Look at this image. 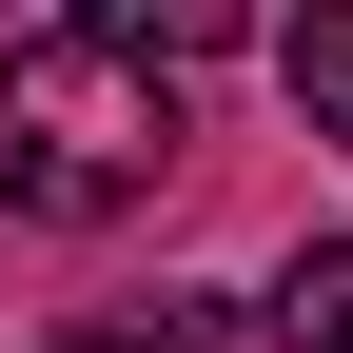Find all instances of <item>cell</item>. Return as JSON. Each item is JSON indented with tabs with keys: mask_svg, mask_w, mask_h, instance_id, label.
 Returning <instances> with one entry per match:
<instances>
[{
	"mask_svg": "<svg viewBox=\"0 0 353 353\" xmlns=\"http://www.w3.org/2000/svg\"><path fill=\"white\" fill-rule=\"evenodd\" d=\"M176 138H196V118H176V79L157 59H118V39H20V59H0V196L20 216H138L157 176H176Z\"/></svg>",
	"mask_w": 353,
	"mask_h": 353,
	"instance_id": "obj_1",
	"label": "cell"
},
{
	"mask_svg": "<svg viewBox=\"0 0 353 353\" xmlns=\"http://www.w3.org/2000/svg\"><path fill=\"white\" fill-rule=\"evenodd\" d=\"M79 39H118V59H236V39H255V0H79Z\"/></svg>",
	"mask_w": 353,
	"mask_h": 353,
	"instance_id": "obj_2",
	"label": "cell"
},
{
	"mask_svg": "<svg viewBox=\"0 0 353 353\" xmlns=\"http://www.w3.org/2000/svg\"><path fill=\"white\" fill-rule=\"evenodd\" d=\"M275 79H294V118H314V138H353V0H314V20L275 39Z\"/></svg>",
	"mask_w": 353,
	"mask_h": 353,
	"instance_id": "obj_3",
	"label": "cell"
},
{
	"mask_svg": "<svg viewBox=\"0 0 353 353\" xmlns=\"http://www.w3.org/2000/svg\"><path fill=\"white\" fill-rule=\"evenodd\" d=\"M275 353H353V236H314L275 275Z\"/></svg>",
	"mask_w": 353,
	"mask_h": 353,
	"instance_id": "obj_4",
	"label": "cell"
},
{
	"mask_svg": "<svg viewBox=\"0 0 353 353\" xmlns=\"http://www.w3.org/2000/svg\"><path fill=\"white\" fill-rule=\"evenodd\" d=\"M79 353H216V294H157V314H79Z\"/></svg>",
	"mask_w": 353,
	"mask_h": 353,
	"instance_id": "obj_5",
	"label": "cell"
}]
</instances>
